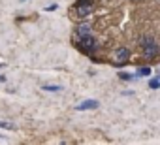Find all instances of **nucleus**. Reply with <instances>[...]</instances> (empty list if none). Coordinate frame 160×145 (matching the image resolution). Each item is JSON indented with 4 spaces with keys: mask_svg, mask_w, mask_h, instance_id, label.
<instances>
[{
    "mask_svg": "<svg viewBox=\"0 0 160 145\" xmlns=\"http://www.w3.org/2000/svg\"><path fill=\"white\" fill-rule=\"evenodd\" d=\"M149 89H152V91L160 89V78H152V79L149 81Z\"/></svg>",
    "mask_w": 160,
    "mask_h": 145,
    "instance_id": "9b49d317",
    "label": "nucleus"
},
{
    "mask_svg": "<svg viewBox=\"0 0 160 145\" xmlns=\"http://www.w3.org/2000/svg\"><path fill=\"white\" fill-rule=\"evenodd\" d=\"M0 128H2V130H15V124L8 122V121H0Z\"/></svg>",
    "mask_w": 160,
    "mask_h": 145,
    "instance_id": "f8f14e48",
    "label": "nucleus"
},
{
    "mask_svg": "<svg viewBox=\"0 0 160 145\" xmlns=\"http://www.w3.org/2000/svg\"><path fill=\"white\" fill-rule=\"evenodd\" d=\"M151 76V66H141L136 70V78H147Z\"/></svg>",
    "mask_w": 160,
    "mask_h": 145,
    "instance_id": "6e6552de",
    "label": "nucleus"
},
{
    "mask_svg": "<svg viewBox=\"0 0 160 145\" xmlns=\"http://www.w3.org/2000/svg\"><path fill=\"white\" fill-rule=\"evenodd\" d=\"M4 66H6V64H4V62H0V70H2V68H4Z\"/></svg>",
    "mask_w": 160,
    "mask_h": 145,
    "instance_id": "dca6fc26",
    "label": "nucleus"
},
{
    "mask_svg": "<svg viewBox=\"0 0 160 145\" xmlns=\"http://www.w3.org/2000/svg\"><path fill=\"white\" fill-rule=\"evenodd\" d=\"M19 2H27V0H19Z\"/></svg>",
    "mask_w": 160,
    "mask_h": 145,
    "instance_id": "a211bd4d",
    "label": "nucleus"
},
{
    "mask_svg": "<svg viewBox=\"0 0 160 145\" xmlns=\"http://www.w3.org/2000/svg\"><path fill=\"white\" fill-rule=\"evenodd\" d=\"M6 81V76H2V74H0V83H4Z\"/></svg>",
    "mask_w": 160,
    "mask_h": 145,
    "instance_id": "2eb2a0df",
    "label": "nucleus"
},
{
    "mask_svg": "<svg viewBox=\"0 0 160 145\" xmlns=\"http://www.w3.org/2000/svg\"><path fill=\"white\" fill-rule=\"evenodd\" d=\"M98 106H100V102H98V100L89 98V100H83V102L75 104V111H91V109H96Z\"/></svg>",
    "mask_w": 160,
    "mask_h": 145,
    "instance_id": "7ed1b4c3",
    "label": "nucleus"
},
{
    "mask_svg": "<svg viewBox=\"0 0 160 145\" xmlns=\"http://www.w3.org/2000/svg\"><path fill=\"white\" fill-rule=\"evenodd\" d=\"M58 10V4H49L47 8H45V13H49V12H57Z\"/></svg>",
    "mask_w": 160,
    "mask_h": 145,
    "instance_id": "ddd939ff",
    "label": "nucleus"
},
{
    "mask_svg": "<svg viewBox=\"0 0 160 145\" xmlns=\"http://www.w3.org/2000/svg\"><path fill=\"white\" fill-rule=\"evenodd\" d=\"M139 47H141L145 58H154V57L160 55V47H158V43L152 36H141L139 38Z\"/></svg>",
    "mask_w": 160,
    "mask_h": 145,
    "instance_id": "f03ea898",
    "label": "nucleus"
},
{
    "mask_svg": "<svg viewBox=\"0 0 160 145\" xmlns=\"http://www.w3.org/2000/svg\"><path fill=\"white\" fill-rule=\"evenodd\" d=\"M42 91H45V92H60L62 87H60V85H49V83H45V85L42 87Z\"/></svg>",
    "mask_w": 160,
    "mask_h": 145,
    "instance_id": "1a4fd4ad",
    "label": "nucleus"
},
{
    "mask_svg": "<svg viewBox=\"0 0 160 145\" xmlns=\"http://www.w3.org/2000/svg\"><path fill=\"white\" fill-rule=\"evenodd\" d=\"M128 58H130V49H128V47L121 45V47H117V49H115V60L128 62Z\"/></svg>",
    "mask_w": 160,
    "mask_h": 145,
    "instance_id": "423d86ee",
    "label": "nucleus"
},
{
    "mask_svg": "<svg viewBox=\"0 0 160 145\" xmlns=\"http://www.w3.org/2000/svg\"><path fill=\"white\" fill-rule=\"evenodd\" d=\"M73 45L81 51L83 55H87V57H91L92 60H98L96 58V51H98V40L94 38V34H87V36H83V38H73Z\"/></svg>",
    "mask_w": 160,
    "mask_h": 145,
    "instance_id": "f257e3e1",
    "label": "nucleus"
},
{
    "mask_svg": "<svg viewBox=\"0 0 160 145\" xmlns=\"http://www.w3.org/2000/svg\"><path fill=\"white\" fill-rule=\"evenodd\" d=\"M79 6H94V0H75L72 8H79Z\"/></svg>",
    "mask_w": 160,
    "mask_h": 145,
    "instance_id": "9d476101",
    "label": "nucleus"
},
{
    "mask_svg": "<svg viewBox=\"0 0 160 145\" xmlns=\"http://www.w3.org/2000/svg\"><path fill=\"white\" fill-rule=\"evenodd\" d=\"M92 10H94V6H79V8H72V13L77 19H87V17H91Z\"/></svg>",
    "mask_w": 160,
    "mask_h": 145,
    "instance_id": "20e7f679",
    "label": "nucleus"
},
{
    "mask_svg": "<svg viewBox=\"0 0 160 145\" xmlns=\"http://www.w3.org/2000/svg\"><path fill=\"white\" fill-rule=\"evenodd\" d=\"M117 76H119V79H122V81H134V79H136V74H130V72H126V70H121Z\"/></svg>",
    "mask_w": 160,
    "mask_h": 145,
    "instance_id": "0eeeda50",
    "label": "nucleus"
},
{
    "mask_svg": "<svg viewBox=\"0 0 160 145\" xmlns=\"http://www.w3.org/2000/svg\"><path fill=\"white\" fill-rule=\"evenodd\" d=\"M0 139H4V136H2V134H0Z\"/></svg>",
    "mask_w": 160,
    "mask_h": 145,
    "instance_id": "f3484780",
    "label": "nucleus"
},
{
    "mask_svg": "<svg viewBox=\"0 0 160 145\" xmlns=\"http://www.w3.org/2000/svg\"><path fill=\"white\" fill-rule=\"evenodd\" d=\"M121 94H122V96H132V94H134V92H132V91H122V92H121Z\"/></svg>",
    "mask_w": 160,
    "mask_h": 145,
    "instance_id": "4468645a",
    "label": "nucleus"
},
{
    "mask_svg": "<svg viewBox=\"0 0 160 145\" xmlns=\"http://www.w3.org/2000/svg\"><path fill=\"white\" fill-rule=\"evenodd\" d=\"M87 34H92V27H91V25H85V23L75 25V28H73V38H83V36H87Z\"/></svg>",
    "mask_w": 160,
    "mask_h": 145,
    "instance_id": "39448f33",
    "label": "nucleus"
}]
</instances>
